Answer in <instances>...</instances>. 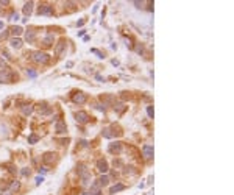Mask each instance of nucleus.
I'll return each mask as SVG.
<instances>
[{"label": "nucleus", "mask_w": 234, "mask_h": 195, "mask_svg": "<svg viewBox=\"0 0 234 195\" xmlns=\"http://www.w3.org/2000/svg\"><path fill=\"white\" fill-rule=\"evenodd\" d=\"M75 117H76V120L80 122V123H86V122L89 120V116L86 114L84 111H80V112H76L75 114Z\"/></svg>", "instance_id": "nucleus-9"}, {"label": "nucleus", "mask_w": 234, "mask_h": 195, "mask_svg": "<svg viewBox=\"0 0 234 195\" xmlns=\"http://www.w3.org/2000/svg\"><path fill=\"white\" fill-rule=\"evenodd\" d=\"M53 13L52 6L50 5H42L41 8H39V14H44V16H50Z\"/></svg>", "instance_id": "nucleus-10"}, {"label": "nucleus", "mask_w": 234, "mask_h": 195, "mask_svg": "<svg viewBox=\"0 0 234 195\" xmlns=\"http://www.w3.org/2000/svg\"><path fill=\"white\" fill-rule=\"evenodd\" d=\"M64 48H66V42H64V41H61V42L56 45V48H55V55H56V56H61V53H62Z\"/></svg>", "instance_id": "nucleus-12"}, {"label": "nucleus", "mask_w": 234, "mask_h": 195, "mask_svg": "<svg viewBox=\"0 0 234 195\" xmlns=\"http://www.w3.org/2000/svg\"><path fill=\"white\" fill-rule=\"evenodd\" d=\"M31 60L34 62H38V64H46V62H48V60H50V55H47V53H44V52H34Z\"/></svg>", "instance_id": "nucleus-1"}, {"label": "nucleus", "mask_w": 234, "mask_h": 195, "mask_svg": "<svg viewBox=\"0 0 234 195\" xmlns=\"http://www.w3.org/2000/svg\"><path fill=\"white\" fill-rule=\"evenodd\" d=\"M42 181H44V178H42V176H38V178H36V184H41Z\"/></svg>", "instance_id": "nucleus-26"}, {"label": "nucleus", "mask_w": 234, "mask_h": 195, "mask_svg": "<svg viewBox=\"0 0 234 195\" xmlns=\"http://www.w3.org/2000/svg\"><path fill=\"white\" fill-rule=\"evenodd\" d=\"M91 52H92V53H95V55H97L98 58H103V55H102V53H100V52H98V50H97V48H92V50H91Z\"/></svg>", "instance_id": "nucleus-24"}, {"label": "nucleus", "mask_w": 234, "mask_h": 195, "mask_svg": "<svg viewBox=\"0 0 234 195\" xmlns=\"http://www.w3.org/2000/svg\"><path fill=\"white\" fill-rule=\"evenodd\" d=\"M22 175H25V176H27V175H30V169H28V170L24 169V170H22Z\"/></svg>", "instance_id": "nucleus-27"}, {"label": "nucleus", "mask_w": 234, "mask_h": 195, "mask_svg": "<svg viewBox=\"0 0 234 195\" xmlns=\"http://www.w3.org/2000/svg\"><path fill=\"white\" fill-rule=\"evenodd\" d=\"M10 31H11V34H13V36H19L24 30H22L20 27H13V28H11Z\"/></svg>", "instance_id": "nucleus-18"}, {"label": "nucleus", "mask_w": 234, "mask_h": 195, "mask_svg": "<svg viewBox=\"0 0 234 195\" xmlns=\"http://www.w3.org/2000/svg\"><path fill=\"white\" fill-rule=\"evenodd\" d=\"M55 131H56V133L58 134H64L66 133V131H67V126H66V123H64V122H56V125H55Z\"/></svg>", "instance_id": "nucleus-6"}, {"label": "nucleus", "mask_w": 234, "mask_h": 195, "mask_svg": "<svg viewBox=\"0 0 234 195\" xmlns=\"http://www.w3.org/2000/svg\"><path fill=\"white\" fill-rule=\"evenodd\" d=\"M27 41H28V42H33L34 41V31H27Z\"/></svg>", "instance_id": "nucleus-20"}, {"label": "nucleus", "mask_w": 234, "mask_h": 195, "mask_svg": "<svg viewBox=\"0 0 234 195\" xmlns=\"http://www.w3.org/2000/svg\"><path fill=\"white\" fill-rule=\"evenodd\" d=\"M97 169H98V172H102V173H106L108 172V162L105 159H98L97 161Z\"/></svg>", "instance_id": "nucleus-8"}, {"label": "nucleus", "mask_w": 234, "mask_h": 195, "mask_svg": "<svg viewBox=\"0 0 234 195\" xmlns=\"http://www.w3.org/2000/svg\"><path fill=\"white\" fill-rule=\"evenodd\" d=\"M28 142H30V144H36V142H38V136H36V134H31L30 137H28Z\"/></svg>", "instance_id": "nucleus-21"}, {"label": "nucleus", "mask_w": 234, "mask_h": 195, "mask_svg": "<svg viewBox=\"0 0 234 195\" xmlns=\"http://www.w3.org/2000/svg\"><path fill=\"white\" fill-rule=\"evenodd\" d=\"M13 81V74L8 70H0V83H11Z\"/></svg>", "instance_id": "nucleus-3"}, {"label": "nucleus", "mask_w": 234, "mask_h": 195, "mask_svg": "<svg viewBox=\"0 0 234 195\" xmlns=\"http://www.w3.org/2000/svg\"><path fill=\"white\" fill-rule=\"evenodd\" d=\"M33 5H34L33 2H28V3H25V5H24V14L25 16L31 14V11H33Z\"/></svg>", "instance_id": "nucleus-13"}, {"label": "nucleus", "mask_w": 234, "mask_h": 195, "mask_svg": "<svg viewBox=\"0 0 234 195\" xmlns=\"http://www.w3.org/2000/svg\"><path fill=\"white\" fill-rule=\"evenodd\" d=\"M10 44H11L13 48H20V47H22V39H20V38H13V39L10 41Z\"/></svg>", "instance_id": "nucleus-11"}, {"label": "nucleus", "mask_w": 234, "mask_h": 195, "mask_svg": "<svg viewBox=\"0 0 234 195\" xmlns=\"http://www.w3.org/2000/svg\"><path fill=\"white\" fill-rule=\"evenodd\" d=\"M72 66H74V62H72V61H69V62L66 64V67H72Z\"/></svg>", "instance_id": "nucleus-33"}, {"label": "nucleus", "mask_w": 234, "mask_h": 195, "mask_svg": "<svg viewBox=\"0 0 234 195\" xmlns=\"http://www.w3.org/2000/svg\"><path fill=\"white\" fill-rule=\"evenodd\" d=\"M55 153H50V152H48V153H46V155H44L42 156V159H44V162H52L53 159H55Z\"/></svg>", "instance_id": "nucleus-14"}, {"label": "nucleus", "mask_w": 234, "mask_h": 195, "mask_svg": "<svg viewBox=\"0 0 234 195\" xmlns=\"http://www.w3.org/2000/svg\"><path fill=\"white\" fill-rule=\"evenodd\" d=\"M111 62H112V64H114V66H119V61H117V60H112Z\"/></svg>", "instance_id": "nucleus-32"}, {"label": "nucleus", "mask_w": 234, "mask_h": 195, "mask_svg": "<svg viewBox=\"0 0 234 195\" xmlns=\"http://www.w3.org/2000/svg\"><path fill=\"white\" fill-rule=\"evenodd\" d=\"M86 100H88V97H86V94H83V92H76L74 97H72V102L76 103V105H83Z\"/></svg>", "instance_id": "nucleus-2"}, {"label": "nucleus", "mask_w": 234, "mask_h": 195, "mask_svg": "<svg viewBox=\"0 0 234 195\" xmlns=\"http://www.w3.org/2000/svg\"><path fill=\"white\" fill-rule=\"evenodd\" d=\"M108 183H109V178H108L106 175H102L100 178L97 180V183H94L97 186V187H105V186H108Z\"/></svg>", "instance_id": "nucleus-5"}, {"label": "nucleus", "mask_w": 234, "mask_h": 195, "mask_svg": "<svg viewBox=\"0 0 234 195\" xmlns=\"http://www.w3.org/2000/svg\"><path fill=\"white\" fill-rule=\"evenodd\" d=\"M22 112H24L25 116H30L31 112H33V106H31V105H25L24 108H22Z\"/></svg>", "instance_id": "nucleus-16"}, {"label": "nucleus", "mask_w": 234, "mask_h": 195, "mask_svg": "<svg viewBox=\"0 0 234 195\" xmlns=\"http://www.w3.org/2000/svg\"><path fill=\"white\" fill-rule=\"evenodd\" d=\"M148 116L153 117V109H151V106H148Z\"/></svg>", "instance_id": "nucleus-28"}, {"label": "nucleus", "mask_w": 234, "mask_h": 195, "mask_svg": "<svg viewBox=\"0 0 234 195\" xmlns=\"http://www.w3.org/2000/svg\"><path fill=\"white\" fill-rule=\"evenodd\" d=\"M27 75L31 76V78H34V76H36V72H34V70H31V69H27Z\"/></svg>", "instance_id": "nucleus-22"}, {"label": "nucleus", "mask_w": 234, "mask_h": 195, "mask_svg": "<svg viewBox=\"0 0 234 195\" xmlns=\"http://www.w3.org/2000/svg\"><path fill=\"white\" fill-rule=\"evenodd\" d=\"M83 195H89V192H83ZM92 195V194H91Z\"/></svg>", "instance_id": "nucleus-34"}, {"label": "nucleus", "mask_w": 234, "mask_h": 195, "mask_svg": "<svg viewBox=\"0 0 234 195\" xmlns=\"http://www.w3.org/2000/svg\"><path fill=\"white\" fill-rule=\"evenodd\" d=\"M0 66H2V67H5V66H6V62H5V60H2V58H0Z\"/></svg>", "instance_id": "nucleus-29"}, {"label": "nucleus", "mask_w": 234, "mask_h": 195, "mask_svg": "<svg viewBox=\"0 0 234 195\" xmlns=\"http://www.w3.org/2000/svg\"><path fill=\"white\" fill-rule=\"evenodd\" d=\"M142 152H144V158H145V159H151V156H153V147L151 145H144Z\"/></svg>", "instance_id": "nucleus-4"}, {"label": "nucleus", "mask_w": 234, "mask_h": 195, "mask_svg": "<svg viewBox=\"0 0 234 195\" xmlns=\"http://www.w3.org/2000/svg\"><path fill=\"white\" fill-rule=\"evenodd\" d=\"M123 189H125L123 184H116V186H112V187L109 189V194H116V192H119V190H123Z\"/></svg>", "instance_id": "nucleus-15"}, {"label": "nucleus", "mask_w": 234, "mask_h": 195, "mask_svg": "<svg viewBox=\"0 0 234 195\" xmlns=\"http://www.w3.org/2000/svg\"><path fill=\"white\" fill-rule=\"evenodd\" d=\"M53 44V34H47L46 38H44V45H52Z\"/></svg>", "instance_id": "nucleus-17"}, {"label": "nucleus", "mask_w": 234, "mask_h": 195, "mask_svg": "<svg viewBox=\"0 0 234 195\" xmlns=\"http://www.w3.org/2000/svg\"><path fill=\"white\" fill-rule=\"evenodd\" d=\"M10 187H11V190H19L20 183H19V181H13V183L10 184Z\"/></svg>", "instance_id": "nucleus-19"}, {"label": "nucleus", "mask_w": 234, "mask_h": 195, "mask_svg": "<svg viewBox=\"0 0 234 195\" xmlns=\"http://www.w3.org/2000/svg\"><path fill=\"white\" fill-rule=\"evenodd\" d=\"M95 78H97V80H100V81H105V78H103L102 75H95Z\"/></svg>", "instance_id": "nucleus-31"}, {"label": "nucleus", "mask_w": 234, "mask_h": 195, "mask_svg": "<svg viewBox=\"0 0 234 195\" xmlns=\"http://www.w3.org/2000/svg\"><path fill=\"white\" fill-rule=\"evenodd\" d=\"M2 195H14V194H13L11 190H6V192H2Z\"/></svg>", "instance_id": "nucleus-30"}, {"label": "nucleus", "mask_w": 234, "mask_h": 195, "mask_svg": "<svg viewBox=\"0 0 234 195\" xmlns=\"http://www.w3.org/2000/svg\"><path fill=\"white\" fill-rule=\"evenodd\" d=\"M111 153H116V155H119L120 152H122V144L120 142H114V144H111L109 145V148H108Z\"/></svg>", "instance_id": "nucleus-7"}, {"label": "nucleus", "mask_w": 234, "mask_h": 195, "mask_svg": "<svg viewBox=\"0 0 234 195\" xmlns=\"http://www.w3.org/2000/svg\"><path fill=\"white\" fill-rule=\"evenodd\" d=\"M2 27H3V24H2V22H0V28H2Z\"/></svg>", "instance_id": "nucleus-35"}, {"label": "nucleus", "mask_w": 234, "mask_h": 195, "mask_svg": "<svg viewBox=\"0 0 234 195\" xmlns=\"http://www.w3.org/2000/svg\"><path fill=\"white\" fill-rule=\"evenodd\" d=\"M103 136H105V137H111V133H109V130H105V133H103Z\"/></svg>", "instance_id": "nucleus-25"}, {"label": "nucleus", "mask_w": 234, "mask_h": 195, "mask_svg": "<svg viewBox=\"0 0 234 195\" xmlns=\"http://www.w3.org/2000/svg\"><path fill=\"white\" fill-rule=\"evenodd\" d=\"M17 19H19V14H17V13H13L10 16V20H17Z\"/></svg>", "instance_id": "nucleus-23"}]
</instances>
